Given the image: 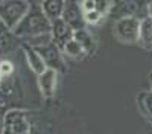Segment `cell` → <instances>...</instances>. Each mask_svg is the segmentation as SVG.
Returning a JSON list of instances; mask_svg holds the SVG:
<instances>
[{"instance_id": "cell-1", "label": "cell", "mask_w": 152, "mask_h": 134, "mask_svg": "<svg viewBox=\"0 0 152 134\" xmlns=\"http://www.w3.org/2000/svg\"><path fill=\"white\" fill-rule=\"evenodd\" d=\"M47 32H50V20L44 15L40 5H31L26 15L12 29V34L21 41Z\"/></svg>"}, {"instance_id": "cell-2", "label": "cell", "mask_w": 152, "mask_h": 134, "mask_svg": "<svg viewBox=\"0 0 152 134\" xmlns=\"http://www.w3.org/2000/svg\"><path fill=\"white\" fill-rule=\"evenodd\" d=\"M148 5L149 0H114L108 14L114 20L123 17H135L142 20L148 17Z\"/></svg>"}, {"instance_id": "cell-3", "label": "cell", "mask_w": 152, "mask_h": 134, "mask_svg": "<svg viewBox=\"0 0 152 134\" xmlns=\"http://www.w3.org/2000/svg\"><path fill=\"white\" fill-rule=\"evenodd\" d=\"M28 0H2L0 2V18L5 21L9 31H12L29 11Z\"/></svg>"}, {"instance_id": "cell-4", "label": "cell", "mask_w": 152, "mask_h": 134, "mask_svg": "<svg viewBox=\"0 0 152 134\" xmlns=\"http://www.w3.org/2000/svg\"><path fill=\"white\" fill-rule=\"evenodd\" d=\"M138 29L140 20L135 17L117 18L114 23V35L123 43H138Z\"/></svg>"}, {"instance_id": "cell-5", "label": "cell", "mask_w": 152, "mask_h": 134, "mask_svg": "<svg viewBox=\"0 0 152 134\" xmlns=\"http://www.w3.org/2000/svg\"><path fill=\"white\" fill-rule=\"evenodd\" d=\"M40 55L43 56L44 59V64L46 67L49 69H55L56 72H61L64 69V59H62V51L53 43L50 41L44 46H40V47H35Z\"/></svg>"}, {"instance_id": "cell-6", "label": "cell", "mask_w": 152, "mask_h": 134, "mask_svg": "<svg viewBox=\"0 0 152 134\" xmlns=\"http://www.w3.org/2000/svg\"><path fill=\"white\" fill-rule=\"evenodd\" d=\"M73 32L75 31L72 29V26L62 17L50 21V35H52V41L59 49H62L67 41H70L73 38Z\"/></svg>"}, {"instance_id": "cell-7", "label": "cell", "mask_w": 152, "mask_h": 134, "mask_svg": "<svg viewBox=\"0 0 152 134\" xmlns=\"http://www.w3.org/2000/svg\"><path fill=\"white\" fill-rule=\"evenodd\" d=\"M62 18H64L73 31L76 29H82L85 28V18H84V12L81 9L79 2L76 0H66V5H64V11H62Z\"/></svg>"}, {"instance_id": "cell-8", "label": "cell", "mask_w": 152, "mask_h": 134, "mask_svg": "<svg viewBox=\"0 0 152 134\" xmlns=\"http://www.w3.org/2000/svg\"><path fill=\"white\" fill-rule=\"evenodd\" d=\"M58 73L59 72H56L55 69L46 67V70L38 75V85L44 97H52L55 94L58 85Z\"/></svg>"}, {"instance_id": "cell-9", "label": "cell", "mask_w": 152, "mask_h": 134, "mask_svg": "<svg viewBox=\"0 0 152 134\" xmlns=\"http://www.w3.org/2000/svg\"><path fill=\"white\" fill-rule=\"evenodd\" d=\"M23 46V51H24V56H26V61H28V66L29 69L37 73V75H40L41 72L46 70V64H44V59L43 56L40 55V52L37 51L35 47L26 44V43H21Z\"/></svg>"}, {"instance_id": "cell-10", "label": "cell", "mask_w": 152, "mask_h": 134, "mask_svg": "<svg viewBox=\"0 0 152 134\" xmlns=\"http://www.w3.org/2000/svg\"><path fill=\"white\" fill-rule=\"evenodd\" d=\"M64 5H66V0H43L40 3L41 11L50 21H53L62 15Z\"/></svg>"}, {"instance_id": "cell-11", "label": "cell", "mask_w": 152, "mask_h": 134, "mask_svg": "<svg viewBox=\"0 0 152 134\" xmlns=\"http://www.w3.org/2000/svg\"><path fill=\"white\" fill-rule=\"evenodd\" d=\"M138 43H140L145 49H152V18L149 15L140 20Z\"/></svg>"}, {"instance_id": "cell-12", "label": "cell", "mask_w": 152, "mask_h": 134, "mask_svg": "<svg viewBox=\"0 0 152 134\" xmlns=\"http://www.w3.org/2000/svg\"><path fill=\"white\" fill-rule=\"evenodd\" d=\"M73 38L85 49V52H87V53H91V52L94 51V46H96L94 38H93V35L88 32L85 28H82V29H76V31L73 32Z\"/></svg>"}, {"instance_id": "cell-13", "label": "cell", "mask_w": 152, "mask_h": 134, "mask_svg": "<svg viewBox=\"0 0 152 134\" xmlns=\"http://www.w3.org/2000/svg\"><path fill=\"white\" fill-rule=\"evenodd\" d=\"M61 51H62V53L67 55L69 58H75V59H78V58L87 55L85 49H84L78 41H76L75 38H72L70 41H67V43L64 44V47L61 49Z\"/></svg>"}, {"instance_id": "cell-14", "label": "cell", "mask_w": 152, "mask_h": 134, "mask_svg": "<svg viewBox=\"0 0 152 134\" xmlns=\"http://www.w3.org/2000/svg\"><path fill=\"white\" fill-rule=\"evenodd\" d=\"M138 107L152 120V90L138 93Z\"/></svg>"}, {"instance_id": "cell-15", "label": "cell", "mask_w": 152, "mask_h": 134, "mask_svg": "<svg viewBox=\"0 0 152 134\" xmlns=\"http://www.w3.org/2000/svg\"><path fill=\"white\" fill-rule=\"evenodd\" d=\"M17 37L12 34V31L0 35V53H6L9 52L12 47H14V41H15Z\"/></svg>"}, {"instance_id": "cell-16", "label": "cell", "mask_w": 152, "mask_h": 134, "mask_svg": "<svg viewBox=\"0 0 152 134\" xmlns=\"http://www.w3.org/2000/svg\"><path fill=\"white\" fill-rule=\"evenodd\" d=\"M104 17H105V14L100 12L99 9H91V11L84 12V18H85L87 24H99L104 20Z\"/></svg>"}, {"instance_id": "cell-17", "label": "cell", "mask_w": 152, "mask_h": 134, "mask_svg": "<svg viewBox=\"0 0 152 134\" xmlns=\"http://www.w3.org/2000/svg\"><path fill=\"white\" fill-rule=\"evenodd\" d=\"M91 2H93L94 9H99L100 12H104V14H108V11H110L114 0H91Z\"/></svg>"}, {"instance_id": "cell-18", "label": "cell", "mask_w": 152, "mask_h": 134, "mask_svg": "<svg viewBox=\"0 0 152 134\" xmlns=\"http://www.w3.org/2000/svg\"><path fill=\"white\" fill-rule=\"evenodd\" d=\"M11 73H14V64L8 59L0 61V75L2 76H9Z\"/></svg>"}, {"instance_id": "cell-19", "label": "cell", "mask_w": 152, "mask_h": 134, "mask_svg": "<svg viewBox=\"0 0 152 134\" xmlns=\"http://www.w3.org/2000/svg\"><path fill=\"white\" fill-rule=\"evenodd\" d=\"M6 32H9V29H8V26L5 24V21L0 18V35H3V34H6Z\"/></svg>"}, {"instance_id": "cell-20", "label": "cell", "mask_w": 152, "mask_h": 134, "mask_svg": "<svg viewBox=\"0 0 152 134\" xmlns=\"http://www.w3.org/2000/svg\"><path fill=\"white\" fill-rule=\"evenodd\" d=\"M148 15L152 18V0H149V5H148Z\"/></svg>"}, {"instance_id": "cell-21", "label": "cell", "mask_w": 152, "mask_h": 134, "mask_svg": "<svg viewBox=\"0 0 152 134\" xmlns=\"http://www.w3.org/2000/svg\"><path fill=\"white\" fill-rule=\"evenodd\" d=\"M151 85H152V72H151Z\"/></svg>"}, {"instance_id": "cell-22", "label": "cell", "mask_w": 152, "mask_h": 134, "mask_svg": "<svg viewBox=\"0 0 152 134\" xmlns=\"http://www.w3.org/2000/svg\"><path fill=\"white\" fill-rule=\"evenodd\" d=\"M37 2H40V3H41V2H43V0H37Z\"/></svg>"}, {"instance_id": "cell-23", "label": "cell", "mask_w": 152, "mask_h": 134, "mask_svg": "<svg viewBox=\"0 0 152 134\" xmlns=\"http://www.w3.org/2000/svg\"><path fill=\"white\" fill-rule=\"evenodd\" d=\"M2 78H3V76H2V75H0V81H2Z\"/></svg>"}]
</instances>
